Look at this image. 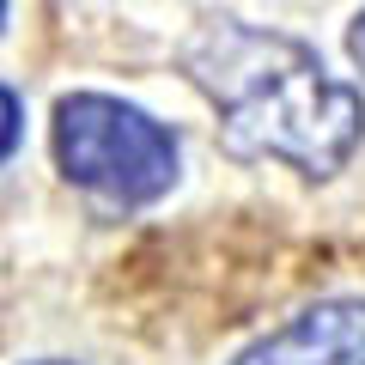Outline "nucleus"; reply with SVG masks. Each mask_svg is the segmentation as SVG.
<instances>
[{
  "instance_id": "obj_1",
  "label": "nucleus",
  "mask_w": 365,
  "mask_h": 365,
  "mask_svg": "<svg viewBox=\"0 0 365 365\" xmlns=\"http://www.w3.org/2000/svg\"><path fill=\"white\" fill-rule=\"evenodd\" d=\"M182 73L220 110L225 153L280 158L304 177H335L365 134L359 91L329 79L317 49L237 19H201L182 43Z\"/></svg>"
},
{
  "instance_id": "obj_2",
  "label": "nucleus",
  "mask_w": 365,
  "mask_h": 365,
  "mask_svg": "<svg viewBox=\"0 0 365 365\" xmlns=\"http://www.w3.org/2000/svg\"><path fill=\"white\" fill-rule=\"evenodd\" d=\"M55 165L67 182L110 207H146L177 182V134L140 104L73 91L55 104Z\"/></svg>"
},
{
  "instance_id": "obj_3",
  "label": "nucleus",
  "mask_w": 365,
  "mask_h": 365,
  "mask_svg": "<svg viewBox=\"0 0 365 365\" xmlns=\"http://www.w3.org/2000/svg\"><path fill=\"white\" fill-rule=\"evenodd\" d=\"M232 365H365V299H323Z\"/></svg>"
},
{
  "instance_id": "obj_4",
  "label": "nucleus",
  "mask_w": 365,
  "mask_h": 365,
  "mask_svg": "<svg viewBox=\"0 0 365 365\" xmlns=\"http://www.w3.org/2000/svg\"><path fill=\"white\" fill-rule=\"evenodd\" d=\"M19 134H25V104L13 86H0V165L19 153Z\"/></svg>"
},
{
  "instance_id": "obj_5",
  "label": "nucleus",
  "mask_w": 365,
  "mask_h": 365,
  "mask_svg": "<svg viewBox=\"0 0 365 365\" xmlns=\"http://www.w3.org/2000/svg\"><path fill=\"white\" fill-rule=\"evenodd\" d=\"M347 49H353V61H359V67H365V13H359V19H353V31H347Z\"/></svg>"
},
{
  "instance_id": "obj_6",
  "label": "nucleus",
  "mask_w": 365,
  "mask_h": 365,
  "mask_svg": "<svg viewBox=\"0 0 365 365\" xmlns=\"http://www.w3.org/2000/svg\"><path fill=\"white\" fill-rule=\"evenodd\" d=\"M37 365H67V359H37Z\"/></svg>"
},
{
  "instance_id": "obj_7",
  "label": "nucleus",
  "mask_w": 365,
  "mask_h": 365,
  "mask_svg": "<svg viewBox=\"0 0 365 365\" xmlns=\"http://www.w3.org/2000/svg\"><path fill=\"white\" fill-rule=\"evenodd\" d=\"M0 25H6V6H0Z\"/></svg>"
}]
</instances>
